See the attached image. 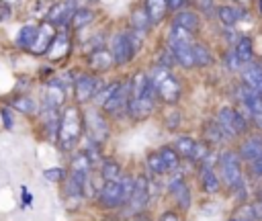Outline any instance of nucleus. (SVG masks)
I'll list each match as a JSON object with an SVG mask.
<instances>
[{
  "mask_svg": "<svg viewBox=\"0 0 262 221\" xmlns=\"http://www.w3.org/2000/svg\"><path fill=\"white\" fill-rule=\"evenodd\" d=\"M119 184H121V192H123V203H127V201L131 198V194H133L135 180H133L131 176H123V178L119 180Z\"/></svg>",
  "mask_w": 262,
  "mask_h": 221,
  "instance_id": "obj_36",
  "label": "nucleus"
},
{
  "mask_svg": "<svg viewBox=\"0 0 262 221\" xmlns=\"http://www.w3.org/2000/svg\"><path fill=\"white\" fill-rule=\"evenodd\" d=\"M254 211H256V217L262 219V194L258 196V201L254 203Z\"/></svg>",
  "mask_w": 262,
  "mask_h": 221,
  "instance_id": "obj_41",
  "label": "nucleus"
},
{
  "mask_svg": "<svg viewBox=\"0 0 262 221\" xmlns=\"http://www.w3.org/2000/svg\"><path fill=\"white\" fill-rule=\"evenodd\" d=\"M221 166V176L229 186H242V164H239V153L235 151H225L219 158Z\"/></svg>",
  "mask_w": 262,
  "mask_h": 221,
  "instance_id": "obj_5",
  "label": "nucleus"
},
{
  "mask_svg": "<svg viewBox=\"0 0 262 221\" xmlns=\"http://www.w3.org/2000/svg\"><path fill=\"white\" fill-rule=\"evenodd\" d=\"M160 221H180V219H178L176 213H164V215L160 217Z\"/></svg>",
  "mask_w": 262,
  "mask_h": 221,
  "instance_id": "obj_43",
  "label": "nucleus"
},
{
  "mask_svg": "<svg viewBox=\"0 0 262 221\" xmlns=\"http://www.w3.org/2000/svg\"><path fill=\"white\" fill-rule=\"evenodd\" d=\"M231 221H244V219H237V217H235V219H231Z\"/></svg>",
  "mask_w": 262,
  "mask_h": 221,
  "instance_id": "obj_46",
  "label": "nucleus"
},
{
  "mask_svg": "<svg viewBox=\"0 0 262 221\" xmlns=\"http://www.w3.org/2000/svg\"><path fill=\"white\" fill-rule=\"evenodd\" d=\"M186 0H168V8H172V10H178L182 4H184Z\"/></svg>",
  "mask_w": 262,
  "mask_h": 221,
  "instance_id": "obj_44",
  "label": "nucleus"
},
{
  "mask_svg": "<svg viewBox=\"0 0 262 221\" xmlns=\"http://www.w3.org/2000/svg\"><path fill=\"white\" fill-rule=\"evenodd\" d=\"M149 201V186H147V180L143 176H139L135 180V188H133V194L129 198V205L133 211H141Z\"/></svg>",
  "mask_w": 262,
  "mask_h": 221,
  "instance_id": "obj_10",
  "label": "nucleus"
},
{
  "mask_svg": "<svg viewBox=\"0 0 262 221\" xmlns=\"http://www.w3.org/2000/svg\"><path fill=\"white\" fill-rule=\"evenodd\" d=\"M70 18H72V12H70V8L66 4H61V6H57V8H53L49 12V23H66Z\"/></svg>",
  "mask_w": 262,
  "mask_h": 221,
  "instance_id": "obj_33",
  "label": "nucleus"
},
{
  "mask_svg": "<svg viewBox=\"0 0 262 221\" xmlns=\"http://www.w3.org/2000/svg\"><path fill=\"white\" fill-rule=\"evenodd\" d=\"M147 168H149L154 174H164V172H166L164 162H162V158H160V151H154V153L147 156Z\"/></svg>",
  "mask_w": 262,
  "mask_h": 221,
  "instance_id": "obj_35",
  "label": "nucleus"
},
{
  "mask_svg": "<svg viewBox=\"0 0 262 221\" xmlns=\"http://www.w3.org/2000/svg\"><path fill=\"white\" fill-rule=\"evenodd\" d=\"M203 131H205V137H207V139H211V141H221V139H227V133L223 131V127H221L217 121L207 123V125L203 127Z\"/></svg>",
  "mask_w": 262,
  "mask_h": 221,
  "instance_id": "obj_29",
  "label": "nucleus"
},
{
  "mask_svg": "<svg viewBox=\"0 0 262 221\" xmlns=\"http://www.w3.org/2000/svg\"><path fill=\"white\" fill-rule=\"evenodd\" d=\"M129 113L133 119H145L154 110V100H156V88L145 74H137L133 78V84L129 88Z\"/></svg>",
  "mask_w": 262,
  "mask_h": 221,
  "instance_id": "obj_1",
  "label": "nucleus"
},
{
  "mask_svg": "<svg viewBox=\"0 0 262 221\" xmlns=\"http://www.w3.org/2000/svg\"><path fill=\"white\" fill-rule=\"evenodd\" d=\"M90 135H92V141H100L108 135L106 123L102 121V117L98 113H90Z\"/></svg>",
  "mask_w": 262,
  "mask_h": 221,
  "instance_id": "obj_18",
  "label": "nucleus"
},
{
  "mask_svg": "<svg viewBox=\"0 0 262 221\" xmlns=\"http://www.w3.org/2000/svg\"><path fill=\"white\" fill-rule=\"evenodd\" d=\"M207 156H209V147H207L205 143H194V149H192V156H190V160L199 162V160H205Z\"/></svg>",
  "mask_w": 262,
  "mask_h": 221,
  "instance_id": "obj_38",
  "label": "nucleus"
},
{
  "mask_svg": "<svg viewBox=\"0 0 262 221\" xmlns=\"http://www.w3.org/2000/svg\"><path fill=\"white\" fill-rule=\"evenodd\" d=\"M129 88L121 82H113L100 96V106L106 113H117L123 104H129Z\"/></svg>",
  "mask_w": 262,
  "mask_h": 221,
  "instance_id": "obj_4",
  "label": "nucleus"
},
{
  "mask_svg": "<svg viewBox=\"0 0 262 221\" xmlns=\"http://www.w3.org/2000/svg\"><path fill=\"white\" fill-rule=\"evenodd\" d=\"M237 2H244V0H237Z\"/></svg>",
  "mask_w": 262,
  "mask_h": 221,
  "instance_id": "obj_48",
  "label": "nucleus"
},
{
  "mask_svg": "<svg viewBox=\"0 0 262 221\" xmlns=\"http://www.w3.org/2000/svg\"><path fill=\"white\" fill-rule=\"evenodd\" d=\"M239 98H242V102L250 108V113H252L254 117H260V115H262V96H260L258 90L244 86V88L239 90Z\"/></svg>",
  "mask_w": 262,
  "mask_h": 221,
  "instance_id": "obj_12",
  "label": "nucleus"
},
{
  "mask_svg": "<svg viewBox=\"0 0 262 221\" xmlns=\"http://www.w3.org/2000/svg\"><path fill=\"white\" fill-rule=\"evenodd\" d=\"M14 108H18L23 113H35V102L31 98H16L14 100Z\"/></svg>",
  "mask_w": 262,
  "mask_h": 221,
  "instance_id": "obj_37",
  "label": "nucleus"
},
{
  "mask_svg": "<svg viewBox=\"0 0 262 221\" xmlns=\"http://www.w3.org/2000/svg\"><path fill=\"white\" fill-rule=\"evenodd\" d=\"M2 117H4V125H6V127H12V117H10V113H8L6 108L2 110Z\"/></svg>",
  "mask_w": 262,
  "mask_h": 221,
  "instance_id": "obj_45",
  "label": "nucleus"
},
{
  "mask_svg": "<svg viewBox=\"0 0 262 221\" xmlns=\"http://www.w3.org/2000/svg\"><path fill=\"white\" fill-rule=\"evenodd\" d=\"M82 133V121H80V115L76 108H66L63 117L59 119V131H57V139L61 143L63 149H72L74 143L78 141Z\"/></svg>",
  "mask_w": 262,
  "mask_h": 221,
  "instance_id": "obj_2",
  "label": "nucleus"
},
{
  "mask_svg": "<svg viewBox=\"0 0 262 221\" xmlns=\"http://www.w3.org/2000/svg\"><path fill=\"white\" fill-rule=\"evenodd\" d=\"M174 149L178 151V156L190 158V156H192V149H194V141H192V137H188V135H180V137L174 141Z\"/></svg>",
  "mask_w": 262,
  "mask_h": 221,
  "instance_id": "obj_30",
  "label": "nucleus"
},
{
  "mask_svg": "<svg viewBox=\"0 0 262 221\" xmlns=\"http://www.w3.org/2000/svg\"><path fill=\"white\" fill-rule=\"evenodd\" d=\"M190 35H192V33L184 31L182 27L172 25V29H170V33H168V43H170V47H176V45H186V43H190Z\"/></svg>",
  "mask_w": 262,
  "mask_h": 221,
  "instance_id": "obj_24",
  "label": "nucleus"
},
{
  "mask_svg": "<svg viewBox=\"0 0 262 221\" xmlns=\"http://www.w3.org/2000/svg\"><path fill=\"white\" fill-rule=\"evenodd\" d=\"M37 37H39V31H37L35 27H23V29L18 31V37H16V39H18V45H20V47L29 49V47L35 45Z\"/></svg>",
  "mask_w": 262,
  "mask_h": 221,
  "instance_id": "obj_28",
  "label": "nucleus"
},
{
  "mask_svg": "<svg viewBox=\"0 0 262 221\" xmlns=\"http://www.w3.org/2000/svg\"><path fill=\"white\" fill-rule=\"evenodd\" d=\"M113 61H115V59H113V53H108L106 49H96V51L90 55V68L96 70V72L106 70Z\"/></svg>",
  "mask_w": 262,
  "mask_h": 221,
  "instance_id": "obj_17",
  "label": "nucleus"
},
{
  "mask_svg": "<svg viewBox=\"0 0 262 221\" xmlns=\"http://www.w3.org/2000/svg\"><path fill=\"white\" fill-rule=\"evenodd\" d=\"M211 6H213V2H211V0H199V8H201V10L211 12Z\"/></svg>",
  "mask_w": 262,
  "mask_h": 221,
  "instance_id": "obj_42",
  "label": "nucleus"
},
{
  "mask_svg": "<svg viewBox=\"0 0 262 221\" xmlns=\"http://www.w3.org/2000/svg\"><path fill=\"white\" fill-rule=\"evenodd\" d=\"M233 55L237 57L239 63H248L254 55V45H252V39L250 37H242L237 43H235V49H233Z\"/></svg>",
  "mask_w": 262,
  "mask_h": 221,
  "instance_id": "obj_16",
  "label": "nucleus"
},
{
  "mask_svg": "<svg viewBox=\"0 0 262 221\" xmlns=\"http://www.w3.org/2000/svg\"><path fill=\"white\" fill-rule=\"evenodd\" d=\"M192 53H194V65H209L213 61L211 51L205 45H192Z\"/></svg>",
  "mask_w": 262,
  "mask_h": 221,
  "instance_id": "obj_32",
  "label": "nucleus"
},
{
  "mask_svg": "<svg viewBox=\"0 0 262 221\" xmlns=\"http://www.w3.org/2000/svg\"><path fill=\"white\" fill-rule=\"evenodd\" d=\"M170 192L172 196L176 198V203L182 207V209H188L190 207V192H188V186L184 182L182 176H176L170 180Z\"/></svg>",
  "mask_w": 262,
  "mask_h": 221,
  "instance_id": "obj_11",
  "label": "nucleus"
},
{
  "mask_svg": "<svg viewBox=\"0 0 262 221\" xmlns=\"http://www.w3.org/2000/svg\"><path fill=\"white\" fill-rule=\"evenodd\" d=\"M174 25L176 27H182L184 31L188 33H194L199 29V16L192 12V10H180L176 16H174Z\"/></svg>",
  "mask_w": 262,
  "mask_h": 221,
  "instance_id": "obj_15",
  "label": "nucleus"
},
{
  "mask_svg": "<svg viewBox=\"0 0 262 221\" xmlns=\"http://www.w3.org/2000/svg\"><path fill=\"white\" fill-rule=\"evenodd\" d=\"M174 59L182 65V68H192L194 65V53H192V45L186 43V45H176V47H170Z\"/></svg>",
  "mask_w": 262,
  "mask_h": 221,
  "instance_id": "obj_14",
  "label": "nucleus"
},
{
  "mask_svg": "<svg viewBox=\"0 0 262 221\" xmlns=\"http://www.w3.org/2000/svg\"><path fill=\"white\" fill-rule=\"evenodd\" d=\"M98 80L96 78H92V76H80L78 80H76V86H74V90H76V98L80 100V102H86V100H90L96 92H98Z\"/></svg>",
  "mask_w": 262,
  "mask_h": 221,
  "instance_id": "obj_9",
  "label": "nucleus"
},
{
  "mask_svg": "<svg viewBox=\"0 0 262 221\" xmlns=\"http://www.w3.org/2000/svg\"><path fill=\"white\" fill-rule=\"evenodd\" d=\"M133 53H135V47L131 43V37L127 33L115 35V39H113V59H115V63L117 65L127 63L133 57Z\"/></svg>",
  "mask_w": 262,
  "mask_h": 221,
  "instance_id": "obj_7",
  "label": "nucleus"
},
{
  "mask_svg": "<svg viewBox=\"0 0 262 221\" xmlns=\"http://www.w3.org/2000/svg\"><path fill=\"white\" fill-rule=\"evenodd\" d=\"M242 78H244V82H246L248 88L258 90V88L262 86V68L256 65V63H254V65H248L246 72L242 74Z\"/></svg>",
  "mask_w": 262,
  "mask_h": 221,
  "instance_id": "obj_21",
  "label": "nucleus"
},
{
  "mask_svg": "<svg viewBox=\"0 0 262 221\" xmlns=\"http://www.w3.org/2000/svg\"><path fill=\"white\" fill-rule=\"evenodd\" d=\"M252 174L254 176H262V156L256 162H252Z\"/></svg>",
  "mask_w": 262,
  "mask_h": 221,
  "instance_id": "obj_40",
  "label": "nucleus"
},
{
  "mask_svg": "<svg viewBox=\"0 0 262 221\" xmlns=\"http://www.w3.org/2000/svg\"><path fill=\"white\" fill-rule=\"evenodd\" d=\"M100 174H102L104 182H117V180H121V166L113 160H106V162H102Z\"/></svg>",
  "mask_w": 262,
  "mask_h": 221,
  "instance_id": "obj_26",
  "label": "nucleus"
},
{
  "mask_svg": "<svg viewBox=\"0 0 262 221\" xmlns=\"http://www.w3.org/2000/svg\"><path fill=\"white\" fill-rule=\"evenodd\" d=\"M201 184H203V190H207V192H217L219 190V178L211 170V166L201 168Z\"/></svg>",
  "mask_w": 262,
  "mask_h": 221,
  "instance_id": "obj_20",
  "label": "nucleus"
},
{
  "mask_svg": "<svg viewBox=\"0 0 262 221\" xmlns=\"http://www.w3.org/2000/svg\"><path fill=\"white\" fill-rule=\"evenodd\" d=\"M98 203L106 209H115L123 203V192H121V184L117 182H104L98 190Z\"/></svg>",
  "mask_w": 262,
  "mask_h": 221,
  "instance_id": "obj_8",
  "label": "nucleus"
},
{
  "mask_svg": "<svg viewBox=\"0 0 262 221\" xmlns=\"http://www.w3.org/2000/svg\"><path fill=\"white\" fill-rule=\"evenodd\" d=\"M149 14H147V10H135L133 12V27L137 29V31H145L147 27H149Z\"/></svg>",
  "mask_w": 262,
  "mask_h": 221,
  "instance_id": "obj_34",
  "label": "nucleus"
},
{
  "mask_svg": "<svg viewBox=\"0 0 262 221\" xmlns=\"http://www.w3.org/2000/svg\"><path fill=\"white\" fill-rule=\"evenodd\" d=\"M262 156V139L260 137H248L239 147V158L248 162H256Z\"/></svg>",
  "mask_w": 262,
  "mask_h": 221,
  "instance_id": "obj_13",
  "label": "nucleus"
},
{
  "mask_svg": "<svg viewBox=\"0 0 262 221\" xmlns=\"http://www.w3.org/2000/svg\"><path fill=\"white\" fill-rule=\"evenodd\" d=\"M217 14H219V20H221L223 25L231 27V25H235L237 18L242 16V10H237L235 6H219Z\"/></svg>",
  "mask_w": 262,
  "mask_h": 221,
  "instance_id": "obj_27",
  "label": "nucleus"
},
{
  "mask_svg": "<svg viewBox=\"0 0 262 221\" xmlns=\"http://www.w3.org/2000/svg\"><path fill=\"white\" fill-rule=\"evenodd\" d=\"M145 4H147L145 10L149 14V20L151 23H160L164 18L166 10H168V0H147Z\"/></svg>",
  "mask_w": 262,
  "mask_h": 221,
  "instance_id": "obj_19",
  "label": "nucleus"
},
{
  "mask_svg": "<svg viewBox=\"0 0 262 221\" xmlns=\"http://www.w3.org/2000/svg\"><path fill=\"white\" fill-rule=\"evenodd\" d=\"M63 102V88L59 84H51L47 88V94H45V108H55Z\"/></svg>",
  "mask_w": 262,
  "mask_h": 221,
  "instance_id": "obj_23",
  "label": "nucleus"
},
{
  "mask_svg": "<svg viewBox=\"0 0 262 221\" xmlns=\"http://www.w3.org/2000/svg\"><path fill=\"white\" fill-rule=\"evenodd\" d=\"M160 158H162V162H164L166 172H174V170L178 168V164H180L178 151H176L174 147H170V145H166V147L160 149Z\"/></svg>",
  "mask_w": 262,
  "mask_h": 221,
  "instance_id": "obj_22",
  "label": "nucleus"
},
{
  "mask_svg": "<svg viewBox=\"0 0 262 221\" xmlns=\"http://www.w3.org/2000/svg\"><path fill=\"white\" fill-rule=\"evenodd\" d=\"M90 20H92V12H90L88 8H78V10H74V12H72V18H70V23H72L76 29L88 25Z\"/></svg>",
  "mask_w": 262,
  "mask_h": 221,
  "instance_id": "obj_31",
  "label": "nucleus"
},
{
  "mask_svg": "<svg viewBox=\"0 0 262 221\" xmlns=\"http://www.w3.org/2000/svg\"><path fill=\"white\" fill-rule=\"evenodd\" d=\"M149 80H151V84H154V88H156V94H158L162 100H166V102H170V104L178 100V96H180V84H178V80H176L168 70L156 68Z\"/></svg>",
  "mask_w": 262,
  "mask_h": 221,
  "instance_id": "obj_3",
  "label": "nucleus"
},
{
  "mask_svg": "<svg viewBox=\"0 0 262 221\" xmlns=\"http://www.w3.org/2000/svg\"><path fill=\"white\" fill-rule=\"evenodd\" d=\"M217 123L223 127V131L227 133V137H235V135H242L248 127L246 119L242 117V113H237L235 108L231 106H225L217 113Z\"/></svg>",
  "mask_w": 262,
  "mask_h": 221,
  "instance_id": "obj_6",
  "label": "nucleus"
},
{
  "mask_svg": "<svg viewBox=\"0 0 262 221\" xmlns=\"http://www.w3.org/2000/svg\"><path fill=\"white\" fill-rule=\"evenodd\" d=\"M68 51V39H66V35L63 33H59V35H55L53 37V41H51V45L47 47V53H49V57H61L63 53Z\"/></svg>",
  "mask_w": 262,
  "mask_h": 221,
  "instance_id": "obj_25",
  "label": "nucleus"
},
{
  "mask_svg": "<svg viewBox=\"0 0 262 221\" xmlns=\"http://www.w3.org/2000/svg\"><path fill=\"white\" fill-rule=\"evenodd\" d=\"M258 92H260V96H262V86H260V88H258Z\"/></svg>",
  "mask_w": 262,
  "mask_h": 221,
  "instance_id": "obj_47",
  "label": "nucleus"
},
{
  "mask_svg": "<svg viewBox=\"0 0 262 221\" xmlns=\"http://www.w3.org/2000/svg\"><path fill=\"white\" fill-rule=\"evenodd\" d=\"M45 178L51 182H57L63 178V170L61 168H49V170H45Z\"/></svg>",
  "mask_w": 262,
  "mask_h": 221,
  "instance_id": "obj_39",
  "label": "nucleus"
}]
</instances>
